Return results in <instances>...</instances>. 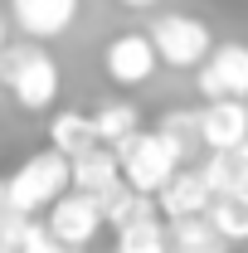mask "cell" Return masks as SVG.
<instances>
[{
  "mask_svg": "<svg viewBox=\"0 0 248 253\" xmlns=\"http://www.w3.org/2000/svg\"><path fill=\"white\" fill-rule=\"evenodd\" d=\"M49 239L59 244L63 253L73 249H88L97 234H102V205L93 195H78V190H63L59 200L49 205Z\"/></svg>",
  "mask_w": 248,
  "mask_h": 253,
  "instance_id": "5",
  "label": "cell"
},
{
  "mask_svg": "<svg viewBox=\"0 0 248 253\" xmlns=\"http://www.w3.org/2000/svg\"><path fill=\"white\" fill-rule=\"evenodd\" d=\"M200 141L214 146H239L248 141V102L244 97H214L200 107Z\"/></svg>",
  "mask_w": 248,
  "mask_h": 253,
  "instance_id": "10",
  "label": "cell"
},
{
  "mask_svg": "<svg viewBox=\"0 0 248 253\" xmlns=\"http://www.w3.org/2000/svg\"><path fill=\"white\" fill-rule=\"evenodd\" d=\"M83 0H10V20L30 39H59L73 30Z\"/></svg>",
  "mask_w": 248,
  "mask_h": 253,
  "instance_id": "8",
  "label": "cell"
},
{
  "mask_svg": "<svg viewBox=\"0 0 248 253\" xmlns=\"http://www.w3.org/2000/svg\"><path fill=\"white\" fill-rule=\"evenodd\" d=\"M209 195H224V190H248V141L239 146H214L205 166H200Z\"/></svg>",
  "mask_w": 248,
  "mask_h": 253,
  "instance_id": "13",
  "label": "cell"
},
{
  "mask_svg": "<svg viewBox=\"0 0 248 253\" xmlns=\"http://www.w3.org/2000/svg\"><path fill=\"white\" fill-rule=\"evenodd\" d=\"M49 146L59 151V156H83V151H93L102 146L93 131V117L88 112H54V122H49Z\"/></svg>",
  "mask_w": 248,
  "mask_h": 253,
  "instance_id": "16",
  "label": "cell"
},
{
  "mask_svg": "<svg viewBox=\"0 0 248 253\" xmlns=\"http://www.w3.org/2000/svg\"><path fill=\"white\" fill-rule=\"evenodd\" d=\"M156 131H161L165 146L180 156V166H185L195 151H205V141H200V112H190V107H170V112H161Z\"/></svg>",
  "mask_w": 248,
  "mask_h": 253,
  "instance_id": "17",
  "label": "cell"
},
{
  "mask_svg": "<svg viewBox=\"0 0 248 253\" xmlns=\"http://www.w3.org/2000/svg\"><path fill=\"white\" fill-rule=\"evenodd\" d=\"M5 39H10V25H5V15H0V44H5Z\"/></svg>",
  "mask_w": 248,
  "mask_h": 253,
  "instance_id": "22",
  "label": "cell"
},
{
  "mask_svg": "<svg viewBox=\"0 0 248 253\" xmlns=\"http://www.w3.org/2000/svg\"><path fill=\"white\" fill-rule=\"evenodd\" d=\"M0 185H5L10 210L25 214V219H34L39 210H49L63 190H68V156H59L54 146H49V151H34V156H25L10 170Z\"/></svg>",
  "mask_w": 248,
  "mask_h": 253,
  "instance_id": "2",
  "label": "cell"
},
{
  "mask_svg": "<svg viewBox=\"0 0 248 253\" xmlns=\"http://www.w3.org/2000/svg\"><path fill=\"white\" fill-rule=\"evenodd\" d=\"M112 156L122 166V180L131 190H141V195H156V190L170 180V170L180 166V156L165 146V136L161 131H146V126H136L131 136H122L117 146H112Z\"/></svg>",
  "mask_w": 248,
  "mask_h": 253,
  "instance_id": "3",
  "label": "cell"
},
{
  "mask_svg": "<svg viewBox=\"0 0 248 253\" xmlns=\"http://www.w3.org/2000/svg\"><path fill=\"white\" fill-rule=\"evenodd\" d=\"M117 185H122V166L112 156V146H93V151L68 161V190L102 200V195H112Z\"/></svg>",
  "mask_w": 248,
  "mask_h": 253,
  "instance_id": "11",
  "label": "cell"
},
{
  "mask_svg": "<svg viewBox=\"0 0 248 253\" xmlns=\"http://www.w3.org/2000/svg\"><path fill=\"white\" fill-rule=\"evenodd\" d=\"M0 88L15 97L25 112H44L59 102L63 73L59 59L49 49H39V39H25V44H0Z\"/></svg>",
  "mask_w": 248,
  "mask_h": 253,
  "instance_id": "1",
  "label": "cell"
},
{
  "mask_svg": "<svg viewBox=\"0 0 248 253\" xmlns=\"http://www.w3.org/2000/svg\"><path fill=\"white\" fill-rule=\"evenodd\" d=\"M195 83H200L205 102H214V97H244L248 102V44H239V39L214 44L200 63Z\"/></svg>",
  "mask_w": 248,
  "mask_h": 253,
  "instance_id": "6",
  "label": "cell"
},
{
  "mask_svg": "<svg viewBox=\"0 0 248 253\" xmlns=\"http://www.w3.org/2000/svg\"><path fill=\"white\" fill-rule=\"evenodd\" d=\"M165 253H229V244L205 214H190V219H165Z\"/></svg>",
  "mask_w": 248,
  "mask_h": 253,
  "instance_id": "14",
  "label": "cell"
},
{
  "mask_svg": "<svg viewBox=\"0 0 248 253\" xmlns=\"http://www.w3.org/2000/svg\"><path fill=\"white\" fill-rule=\"evenodd\" d=\"M0 253H63L54 239H49V229L34 219H10L0 229Z\"/></svg>",
  "mask_w": 248,
  "mask_h": 253,
  "instance_id": "18",
  "label": "cell"
},
{
  "mask_svg": "<svg viewBox=\"0 0 248 253\" xmlns=\"http://www.w3.org/2000/svg\"><path fill=\"white\" fill-rule=\"evenodd\" d=\"M156 210L161 219H190V214H205L209 210V185L195 166H175L170 180L156 190Z\"/></svg>",
  "mask_w": 248,
  "mask_h": 253,
  "instance_id": "9",
  "label": "cell"
},
{
  "mask_svg": "<svg viewBox=\"0 0 248 253\" xmlns=\"http://www.w3.org/2000/svg\"><path fill=\"white\" fill-rule=\"evenodd\" d=\"M102 205V229H131V224H151L161 219V210H156V195H141V190H131L122 180V185L112 190V195H102L97 200Z\"/></svg>",
  "mask_w": 248,
  "mask_h": 253,
  "instance_id": "12",
  "label": "cell"
},
{
  "mask_svg": "<svg viewBox=\"0 0 248 253\" xmlns=\"http://www.w3.org/2000/svg\"><path fill=\"white\" fill-rule=\"evenodd\" d=\"M205 219L214 224V234L224 239V244H248V190H224V195H209Z\"/></svg>",
  "mask_w": 248,
  "mask_h": 253,
  "instance_id": "15",
  "label": "cell"
},
{
  "mask_svg": "<svg viewBox=\"0 0 248 253\" xmlns=\"http://www.w3.org/2000/svg\"><path fill=\"white\" fill-rule=\"evenodd\" d=\"M141 126V112L131 107V102H102L93 112V131H97V141L102 146H117L122 136H131Z\"/></svg>",
  "mask_w": 248,
  "mask_h": 253,
  "instance_id": "19",
  "label": "cell"
},
{
  "mask_svg": "<svg viewBox=\"0 0 248 253\" xmlns=\"http://www.w3.org/2000/svg\"><path fill=\"white\" fill-rule=\"evenodd\" d=\"M112 253H165V224H131V229H117L112 239Z\"/></svg>",
  "mask_w": 248,
  "mask_h": 253,
  "instance_id": "20",
  "label": "cell"
},
{
  "mask_svg": "<svg viewBox=\"0 0 248 253\" xmlns=\"http://www.w3.org/2000/svg\"><path fill=\"white\" fill-rule=\"evenodd\" d=\"M117 5H126V10H151V5H161V0H117Z\"/></svg>",
  "mask_w": 248,
  "mask_h": 253,
  "instance_id": "21",
  "label": "cell"
},
{
  "mask_svg": "<svg viewBox=\"0 0 248 253\" xmlns=\"http://www.w3.org/2000/svg\"><path fill=\"white\" fill-rule=\"evenodd\" d=\"M151 49L156 59L165 63V68H200L205 63V54L214 49V34H209V25L205 20H195V15H156L151 20Z\"/></svg>",
  "mask_w": 248,
  "mask_h": 253,
  "instance_id": "4",
  "label": "cell"
},
{
  "mask_svg": "<svg viewBox=\"0 0 248 253\" xmlns=\"http://www.w3.org/2000/svg\"><path fill=\"white\" fill-rule=\"evenodd\" d=\"M102 68H107V78H112L117 88H141V83H151L156 68H161V59H156V49H151V34L126 30V34H117V39H107Z\"/></svg>",
  "mask_w": 248,
  "mask_h": 253,
  "instance_id": "7",
  "label": "cell"
}]
</instances>
